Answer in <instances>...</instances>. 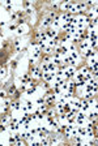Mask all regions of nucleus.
I'll list each match as a JSON object with an SVG mask.
<instances>
[{
    "label": "nucleus",
    "mask_w": 98,
    "mask_h": 146,
    "mask_svg": "<svg viewBox=\"0 0 98 146\" xmlns=\"http://www.w3.org/2000/svg\"><path fill=\"white\" fill-rule=\"evenodd\" d=\"M85 121H86V115L85 112H77L76 113V124L77 125H85Z\"/></svg>",
    "instance_id": "1"
},
{
    "label": "nucleus",
    "mask_w": 98,
    "mask_h": 146,
    "mask_svg": "<svg viewBox=\"0 0 98 146\" xmlns=\"http://www.w3.org/2000/svg\"><path fill=\"white\" fill-rule=\"evenodd\" d=\"M55 100H56V95H55L54 93L52 94H49L47 97L45 98V104L46 106H52V104H55Z\"/></svg>",
    "instance_id": "2"
},
{
    "label": "nucleus",
    "mask_w": 98,
    "mask_h": 146,
    "mask_svg": "<svg viewBox=\"0 0 98 146\" xmlns=\"http://www.w3.org/2000/svg\"><path fill=\"white\" fill-rule=\"evenodd\" d=\"M74 73H76V69H74V67H67L65 68V71H64V73H63V76L64 77H67V78H71V77H73L74 76Z\"/></svg>",
    "instance_id": "3"
},
{
    "label": "nucleus",
    "mask_w": 98,
    "mask_h": 146,
    "mask_svg": "<svg viewBox=\"0 0 98 146\" xmlns=\"http://www.w3.org/2000/svg\"><path fill=\"white\" fill-rule=\"evenodd\" d=\"M55 72H43V76H42V78H43L46 82H52V80L55 78Z\"/></svg>",
    "instance_id": "4"
},
{
    "label": "nucleus",
    "mask_w": 98,
    "mask_h": 146,
    "mask_svg": "<svg viewBox=\"0 0 98 146\" xmlns=\"http://www.w3.org/2000/svg\"><path fill=\"white\" fill-rule=\"evenodd\" d=\"M51 24H52V20L47 16V17H45L43 20L41 21V27H43V29H46V27H50Z\"/></svg>",
    "instance_id": "5"
},
{
    "label": "nucleus",
    "mask_w": 98,
    "mask_h": 146,
    "mask_svg": "<svg viewBox=\"0 0 98 146\" xmlns=\"http://www.w3.org/2000/svg\"><path fill=\"white\" fill-rule=\"evenodd\" d=\"M72 138H73V144L74 145H78V146L84 145V138H85V137H82L80 134H76L74 137H72Z\"/></svg>",
    "instance_id": "6"
},
{
    "label": "nucleus",
    "mask_w": 98,
    "mask_h": 146,
    "mask_svg": "<svg viewBox=\"0 0 98 146\" xmlns=\"http://www.w3.org/2000/svg\"><path fill=\"white\" fill-rule=\"evenodd\" d=\"M21 106H22L21 102L18 99H16L15 102H11V106L9 107H11L12 110H15V111H21Z\"/></svg>",
    "instance_id": "7"
},
{
    "label": "nucleus",
    "mask_w": 98,
    "mask_h": 146,
    "mask_svg": "<svg viewBox=\"0 0 98 146\" xmlns=\"http://www.w3.org/2000/svg\"><path fill=\"white\" fill-rule=\"evenodd\" d=\"M39 56H41V48L38 46H35V47H33V50H31V57L37 60Z\"/></svg>",
    "instance_id": "8"
},
{
    "label": "nucleus",
    "mask_w": 98,
    "mask_h": 146,
    "mask_svg": "<svg viewBox=\"0 0 98 146\" xmlns=\"http://www.w3.org/2000/svg\"><path fill=\"white\" fill-rule=\"evenodd\" d=\"M71 104H72V107L73 108H76V110H80V107H81V100L78 99V98H72L71 100Z\"/></svg>",
    "instance_id": "9"
},
{
    "label": "nucleus",
    "mask_w": 98,
    "mask_h": 146,
    "mask_svg": "<svg viewBox=\"0 0 98 146\" xmlns=\"http://www.w3.org/2000/svg\"><path fill=\"white\" fill-rule=\"evenodd\" d=\"M62 63L63 64H68V65H76V61H74L73 60V59H71V57H69V56H63L62 57Z\"/></svg>",
    "instance_id": "10"
},
{
    "label": "nucleus",
    "mask_w": 98,
    "mask_h": 146,
    "mask_svg": "<svg viewBox=\"0 0 98 146\" xmlns=\"http://www.w3.org/2000/svg\"><path fill=\"white\" fill-rule=\"evenodd\" d=\"M89 108H90V104L88 103V100L82 99V100H81V107H80L81 112H88V111H89Z\"/></svg>",
    "instance_id": "11"
},
{
    "label": "nucleus",
    "mask_w": 98,
    "mask_h": 146,
    "mask_svg": "<svg viewBox=\"0 0 98 146\" xmlns=\"http://www.w3.org/2000/svg\"><path fill=\"white\" fill-rule=\"evenodd\" d=\"M9 119H11V115H8V113H0V124H8Z\"/></svg>",
    "instance_id": "12"
},
{
    "label": "nucleus",
    "mask_w": 98,
    "mask_h": 146,
    "mask_svg": "<svg viewBox=\"0 0 98 146\" xmlns=\"http://www.w3.org/2000/svg\"><path fill=\"white\" fill-rule=\"evenodd\" d=\"M34 78H42V76H43V72H42L41 69V67H37L35 68V71L33 72V74H31Z\"/></svg>",
    "instance_id": "13"
},
{
    "label": "nucleus",
    "mask_w": 98,
    "mask_h": 146,
    "mask_svg": "<svg viewBox=\"0 0 98 146\" xmlns=\"http://www.w3.org/2000/svg\"><path fill=\"white\" fill-rule=\"evenodd\" d=\"M77 134L85 137L86 136V127L85 125H77Z\"/></svg>",
    "instance_id": "14"
},
{
    "label": "nucleus",
    "mask_w": 98,
    "mask_h": 146,
    "mask_svg": "<svg viewBox=\"0 0 98 146\" xmlns=\"http://www.w3.org/2000/svg\"><path fill=\"white\" fill-rule=\"evenodd\" d=\"M46 35H47V38L50 40V39H52V38H55V36L58 35V31L55 29H50L49 31H46Z\"/></svg>",
    "instance_id": "15"
},
{
    "label": "nucleus",
    "mask_w": 98,
    "mask_h": 146,
    "mask_svg": "<svg viewBox=\"0 0 98 146\" xmlns=\"http://www.w3.org/2000/svg\"><path fill=\"white\" fill-rule=\"evenodd\" d=\"M30 81H31L30 73H26V74H24V76L21 77V84H25V85H27Z\"/></svg>",
    "instance_id": "16"
},
{
    "label": "nucleus",
    "mask_w": 98,
    "mask_h": 146,
    "mask_svg": "<svg viewBox=\"0 0 98 146\" xmlns=\"http://www.w3.org/2000/svg\"><path fill=\"white\" fill-rule=\"evenodd\" d=\"M86 119H89V121H97V107H94V111L90 112Z\"/></svg>",
    "instance_id": "17"
},
{
    "label": "nucleus",
    "mask_w": 98,
    "mask_h": 146,
    "mask_svg": "<svg viewBox=\"0 0 98 146\" xmlns=\"http://www.w3.org/2000/svg\"><path fill=\"white\" fill-rule=\"evenodd\" d=\"M16 33H17L18 35L25 34V33H26V26H25V25H18L17 29H16Z\"/></svg>",
    "instance_id": "18"
},
{
    "label": "nucleus",
    "mask_w": 98,
    "mask_h": 146,
    "mask_svg": "<svg viewBox=\"0 0 98 146\" xmlns=\"http://www.w3.org/2000/svg\"><path fill=\"white\" fill-rule=\"evenodd\" d=\"M8 128H9V130H11V132H17L18 129H20V125H18L17 124V123H11V124H9L8 125Z\"/></svg>",
    "instance_id": "19"
},
{
    "label": "nucleus",
    "mask_w": 98,
    "mask_h": 146,
    "mask_svg": "<svg viewBox=\"0 0 98 146\" xmlns=\"http://www.w3.org/2000/svg\"><path fill=\"white\" fill-rule=\"evenodd\" d=\"M51 26H52V29H55V30H56L59 26H62V22H60V20H59V17H58V16H56V18H55V20L52 21Z\"/></svg>",
    "instance_id": "20"
},
{
    "label": "nucleus",
    "mask_w": 98,
    "mask_h": 146,
    "mask_svg": "<svg viewBox=\"0 0 98 146\" xmlns=\"http://www.w3.org/2000/svg\"><path fill=\"white\" fill-rule=\"evenodd\" d=\"M58 115V111H56V108H52V110H47V112H46V116H49V117H56Z\"/></svg>",
    "instance_id": "21"
},
{
    "label": "nucleus",
    "mask_w": 98,
    "mask_h": 146,
    "mask_svg": "<svg viewBox=\"0 0 98 146\" xmlns=\"http://www.w3.org/2000/svg\"><path fill=\"white\" fill-rule=\"evenodd\" d=\"M15 93H16V86L15 85H12L11 88H8V90H7V95L9 98L12 97V95H15Z\"/></svg>",
    "instance_id": "22"
},
{
    "label": "nucleus",
    "mask_w": 98,
    "mask_h": 146,
    "mask_svg": "<svg viewBox=\"0 0 98 146\" xmlns=\"http://www.w3.org/2000/svg\"><path fill=\"white\" fill-rule=\"evenodd\" d=\"M85 8H86V4L85 3H78V4H76V11L78 13H81L82 9H85Z\"/></svg>",
    "instance_id": "23"
},
{
    "label": "nucleus",
    "mask_w": 98,
    "mask_h": 146,
    "mask_svg": "<svg viewBox=\"0 0 98 146\" xmlns=\"http://www.w3.org/2000/svg\"><path fill=\"white\" fill-rule=\"evenodd\" d=\"M31 133L27 129H25V130H21V133H20V136H21V138L22 140H27V137H29Z\"/></svg>",
    "instance_id": "24"
},
{
    "label": "nucleus",
    "mask_w": 98,
    "mask_h": 146,
    "mask_svg": "<svg viewBox=\"0 0 98 146\" xmlns=\"http://www.w3.org/2000/svg\"><path fill=\"white\" fill-rule=\"evenodd\" d=\"M94 97H96V94L92 93V91H86V93L84 94V99H85V100H89V99L94 98Z\"/></svg>",
    "instance_id": "25"
},
{
    "label": "nucleus",
    "mask_w": 98,
    "mask_h": 146,
    "mask_svg": "<svg viewBox=\"0 0 98 146\" xmlns=\"http://www.w3.org/2000/svg\"><path fill=\"white\" fill-rule=\"evenodd\" d=\"M47 68H49V72H55L58 69V67L55 65V64L52 63V61H50V63H47Z\"/></svg>",
    "instance_id": "26"
},
{
    "label": "nucleus",
    "mask_w": 98,
    "mask_h": 146,
    "mask_svg": "<svg viewBox=\"0 0 98 146\" xmlns=\"http://www.w3.org/2000/svg\"><path fill=\"white\" fill-rule=\"evenodd\" d=\"M74 81H81V80H84V74H82V73L80 72V71H78V72H76V73H74Z\"/></svg>",
    "instance_id": "27"
},
{
    "label": "nucleus",
    "mask_w": 98,
    "mask_h": 146,
    "mask_svg": "<svg viewBox=\"0 0 98 146\" xmlns=\"http://www.w3.org/2000/svg\"><path fill=\"white\" fill-rule=\"evenodd\" d=\"M67 84H68V90H67V91H69V93H73L74 88H76V86H74V81H68Z\"/></svg>",
    "instance_id": "28"
},
{
    "label": "nucleus",
    "mask_w": 98,
    "mask_h": 146,
    "mask_svg": "<svg viewBox=\"0 0 98 146\" xmlns=\"http://www.w3.org/2000/svg\"><path fill=\"white\" fill-rule=\"evenodd\" d=\"M41 42H49V38H47V35H46V31H41V38H39Z\"/></svg>",
    "instance_id": "29"
},
{
    "label": "nucleus",
    "mask_w": 98,
    "mask_h": 146,
    "mask_svg": "<svg viewBox=\"0 0 98 146\" xmlns=\"http://www.w3.org/2000/svg\"><path fill=\"white\" fill-rule=\"evenodd\" d=\"M52 51H54V48H52V47H50V46H47V47H45L43 50H42V52H45L46 55L52 54Z\"/></svg>",
    "instance_id": "30"
},
{
    "label": "nucleus",
    "mask_w": 98,
    "mask_h": 146,
    "mask_svg": "<svg viewBox=\"0 0 98 146\" xmlns=\"http://www.w3.org/2000/svg\"><path fill=\"white\" fill-rule=\"evenodd\" d=\"M38 111L42 112V113H46L47 112V106L43 103V104H39V107H38Z\"/></svg>",
    "instance_id": "31"
},
{
    "label": "nucleus",
    "mask_w": 98,
    "mask_h": 146,
    "mask_svg": "<svg viewBox=\"0 0 98 146\" xmlns=\"http://www.w3.org/2000/svg\"><path fill=\"white\" fill-rule=\"evenodd\" d=\"M85 84H86V82L84 81V80H81V81H74V86H76V88H84Z\"/></svg>",
    "instance_id": "32"
},
{
    "label": "nucleus",
    "mask_w": 98,
    "mask_h": 146,
    "mask_svg": "<svg viewBox=\"0 0 98 146\" xmlns=\"http://www.w3.org/2000/svg\"><path fill=\"white\" fill-rule=\"evenodd\" d=\"M35 90H37V88H27L26 91H25V94L26 95H33V94L35 93Z\"/></svg>",
    "instance_id": "33"
},
{
    "label": "nucleus",
    "mask_w": 98,
    "mask_h": 146,
    "mask_svg": "<svg viewBox=\"0 0 98 146\" xmlns=\"http://www.w3.org/2000/svg\"><path fill=\"white\" fill-rule=\"evenodd\" d=\"M39 141H41V145H43V146H46V145L50 144L49 137H45V138H39Z\"/></svg>",
    "instance_id": "34"
},
{
    "label": "nucleus",
    "mask_w": 98,
    "mask_h": 146,
    "mask_svg": "<svg viewBox=\"0 0 98 146\" xmlns=\"http://www.w3.org/2000/svg\"><path fill=\"white\" fill-rule=\"evenodd\" d=\"M69 57L73 59V60L76 61L77 59H78V52H77V51H72V52H71V55H69Z\"/></svg>",
    "instance_id": "35"
},
{
    "label": "nucleus",
    "mask_w": 98,
    "mask_h": 146,
    "mask_svg": "<svg viewBox=\"0 0 98 146\" xmlns=\"http://www.w3.org/2000/svg\"><path fill=\"white\" fill-rule=\"evenodd\" d=\"M60 90H62V91H63V93H65V91H67V90H68V84H67V82H65V81L63 82V84H62V85H60Z\"/></svg>",
    "instance_id": "36"
},
{
    "label": "nucleus",
    "mask_w": 98,
    "mask_h": 146,
    "mask_svg": "<svg viewBox=\"0 0 98 146\" xmlns=\"http://www.w3.org/2000/svg\"><path fill=\"white\" fill-rule=\"evenodd\" d=\"M80 47H81L82 51H85V50H86L88 47H89V44H88L86 40H84V42H81V43H80Z\"/></svg>",
    "instance_id": "37"
},
{
    "label": "nucleus",
    "mask_w": 98,
    "mask_h": 146,
    "mask_svg": "<svg viewBox=\"0 0 98 146\" xmlns=\"http://www.w3.org/2000/svg\"><path fill=\"white\" fill-rule=\"evenodd\" d=\"M80 72L82 73V74H84V76H85V74H86V73H89V72H92V71H89V67H82V68H81V69H80Z\"/></svg>",
    "instance_id": "38"
},
{
    "label": "nucleus",
    "mask_w": 98,
    "mask_h": 146,
    "mask_svg": "<svg viewBox=\"0 0 98 146\" xmlns=\"http://www.w3.org/2000/svg\"><path fill=\"white\" fill-rule=\"evenodd\" d=\"M29 132H30L33 136H35V137H37V133H38V130H37V127H30Z\"/></svg>",
    "instance_id": "39"
},
{
    "label": "nucleus",
    "mask_w": 98,
    "mask_h": 146,
    "mask_svg": "<svg viewBox=\"0 0 98 146\" xmlns=\"http://www.w3.org/2000/svg\"><path fill=\"white\" fill-rule=\"evenodd\" d=\"M35 103L38 104V106H39V104H43L45 103V98L43 97H38V98L35 99Z\"/></svg>",
    "instance_id": "40"
},
{
    "label": "nucleus",
    "mask_w": 98,
    "mask_h": 146,
    "mask_svg": "<svg viewBox=\"0 0 98 146\" xmlns=\"http://www.w3.org/2000/svg\"><path fill=\"white\" fill-rule=\"evenodd\" d=\"M7 129H8L7 124H0V133H4V132H7Z\"/></svg>",
    "instance_id": "41"
},
{
    "label": "nucleus",
    "mask_w": 98,
    "mask_h": 146,
    "mask_svg": "<svg viewBox=\"0 0 98 146\" xmlns=\"http://www.w3.org/2000/svg\"><path fill=\"white\" fill-rule=\"evenodd\" d=\"M8 29L11 30V31H13V30H16V29H17V25H16V24H13V22H11V24L8 25Z\"/></svg>",
    "instance_id": "42"
},
{
    "label": "nucleus",
    "mask_w": 98,
    "mask_h": 146,
    "mask_svg": "<svg viewBox=\"0 0 98 146\" xmlns=\"http://www.w3.org/2000/svg\"><path fill=\"white\" fill-rule=\"evenodd\" d=\"M42 72H49V68H47V63H42V67H41Z\"/></svg>",
    "instance_id": "43"
},
{
    "label": "nucleus",
    "mask_w": 98,
    "mask_h": 146,
    "mask_svg": "<svg viewBox=\"0 0 98 146\" xmlns=\"http://www.w3.org/2000/svg\"><path fill=\"white\" fill-rule=\"evenodd\" d=\"M25 106H26V108L29 110V111H31V110H33V103L30 102V100H27V102L25 103Z\"/></svg>",
    "instance_id": "44"
},
{
    "label": "nucleus",
    "mask_w": 98,
    "mask_h": 146,
    "mask_svg": "<svg viewBox=\"0 0 98 146\" xmlns=\"http://www.w3.org/2000/svg\"><path fill=\"white\" fill-rule=\"evenodd\" d=\"M94 64H97V56L96 57H90V60H89V65H94Z\"/></svg>",
    "instance_id": "45"
},
{
    "label": "nucleus",
    "mask_w": 98,
    "mask_h": 146,
    "mask_svg": "<svg viewBox=\"0 0 98 146\" xmlns=\"http://www.w3.org/2000/svg\"><path fill=\"white\" fill-rule=\"evenodd\" d=\"M8 142H9V144H15V142H16V140H15V136H13V134H11V136L8 137Z\"/></svg>",
    "instance_id": "46"
},
{
    "label": "nucleus",
    "mask_w": 98,
    "mask_h": 146,
    "mask_svg": "<svg viewBox=\"0 0 98 146\" xmlns=\"http://www.w3.org/2000/svg\"><path fill=\"white\" fill-rule=\"evenodd\" d=\"M7 97H8V95H7V91H3V90L0 91V99H1V100H3V99H5Z\"/></svg>",
    "instance_id": "47"
},
{
    "label": "nucleus",
    "mask_w": 98,
    "mask_h": 146,
    "mask_svg": "<svg viewBox=\"0 0 98 146\" xmlns=\"http://www.w3.org/2000/svg\"><path fill=\"white\" fill-rule=\"evenodd\" d=\"M26 89H27V85H25V84H21V86H20V91H21V93H25V91H26Z\"/></svg>",
    "instance_id": "48"
},
{
    "label": "nucleus",
    "mask_w": 98,
    "mask_h": 146,
    "mask_svg": "<svg viewBox=\"0 0 98 146\" xmlns=\"http://www.w3.org/2000/svg\"><path fill=\"white\" fill-rule=\"evenodd\" d=\"M30 145L31 146H38V145H41V141L39 140H37V141L34 140V141H31V142H30Z\"/></svg>",
    "instance_id": "49"
},
{
    "label": "nucleus",
    "mask_w": 98,
    "mask_h": 146,
    "mask_svg": "<svg viewBox=\"0 0 98 146\" xmlns=\"http://www.w3.org/2000/svg\"><path fill=\"white\" fill-rule=\"evenodd\" d=\"M3 76H5V68L0 67V77H3Z\"/></svg>",
    "instance_id": "50"
},
{
    "label": "nucleus",
    "mask_w": 98,
    "mask_h": 146,
    "mask_svg": "<svg viewBox=\"0 0 98 146\" xmlns=\"http://www.w3.org/2000/svg\"><path fill=\"white\" fill-rule=\"evenodd\" d=\"M25 13H26V15H31V13H33V8H26Z\"/></svg>",
    "instance_id": "51"
},
{
    "label": "nucleus",
    "mask_w": 98,
    "mask_h": 146,
    "mask_svg": "<svg viewBox=\"0 0 98 146\" xmlns=\"http://www.w3.org/2000/svg\"><path fill=\"white\" fill-rule=\"evenodd\" d=\"M15 95H16V98L18 99V98H20V97H21V91H20V90H16V93H15Z\"/></svg>",
    "instance_id": "52"
},
{
    "label": "nucleus",
    "mask_w": 98,
    "mask_h": 146,
    "mask_svg": "<svg viewBox=\"0 0 98 146\" xmlns=\"http://www.w3.org/2000/svg\"><path fill=\"white\" fill-rule=\"evenodd\" d=\"M51 61V57L50 56H46L45 59H43V63H50Z\"/></svg>",
    "instance_id": "53"
},
{
    "label": "nucleus",
    "mask_w": 98,
    "mask_h": 146,
    "mask_svg": "<svg viewBox=\"0 0 98 146\" xmlns=\"http://www.w3.org/2000/svg\"><path fill=\"white\" fill-rule=\"evenodd\" d=\"M13 136H15V140H16V141L22 140V138H21V136H20V134H17V133H16V134H13Z\"/></svg>",
    "instance_id": "54"
},
{
    "label": "nucleus",
    "mask_w": 98,
    "mask_h": 146,
    "mask_svg": "<svg viewBox=\"0 0 98 146\" xmlns=\"http://www.w3.org/2000/svg\"><path fill=\"white\" fill-rule=\"evenodd\" d=\"M7 11H13V5H12V4H9V5H7Z\"/></svg>",
    "instance_id": "55"
},
{
    "label": "nucleus",
    "mask_w": 98,
    "mask_h": 146,
    "mask_svg": "<svg viewBox=\"0 0 98 146\" xmlns=\"http://www.w3.org/2000/svg\"><path fill=\"white\" fill-rule=\"evenodd\" d=\"M90 46H92L93 48H96L97 47V42H90Z\"/></svg>",
    "instance_id": "56"
},
{
    "label": "nucleus",
    "mask_w": 98,
    "mask_h": 146,
    "mask_svg": "<svg viewBox=\"0 0 98 146\" xmlns=\"http://www.w3.org/2000/svg\"><path fill=\"white\" fill-rule=\"evenodd\" d=\"M5 25V21H0V26H4Z\"/></svg>",
    "instance_id": "57"
},
{
    "label": "nucleus",
    "mask_w": 98,
    "mask_h": 146,
    "mask_svg": "<svg viewBox=\"0 0 98 146\" xmlns=\"http://www.w3.org/2000/svg\"><path fill=\"white\" fill-rule=\"evenodd\" d=\"M0 106H1V99H0Z\"/></svg>",
    "instance_id": "58"
}]
</instances>
